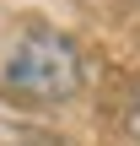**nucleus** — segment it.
<instances>
[{
    "label": "nucleus",
    "instance_id": "nucleus-2",
    "mask_svg": "<svg viewBox=\"0 0 140 146\" xmlns=\"http://www.w3.org/2000/svg\"><path fill=\"white\" fill-rule=\"evenodd\" d=\"M124 130L140 146V81H129V92H124Z\"/></svg>",
    "mask_w": 140,
    "mask_h": 146
},
{
    "label": "nucleus",
    "instance_id": "nucleus-1",
    "mask_svg": "<svg viewBox=\"0 0 140 146\" xmlns=\"http://www.w3.org/2000/svg\"><path fill=\"white\" fill-rule=\"evenodd\" d=\"M0 87L16 103H65L81 92V49L59 27H22L0 54Z\"/></svg>",
    "mask_w": 140,
    "mask_h": 146
}]
</instances>
